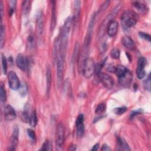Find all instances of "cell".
I'll use <instances>...</instances> for the list:
<instances>
[{"instance_id":"44dd1931","label":"cell","mask_w":151,"mask_h":151,"mask_svg":"<svg viewBox=\"0 0 151 151\" xmlns=\"http://www.w3.org/2000/svg\"><path fill=\"white\" fill-rule=\"evenodd\" d=\"M37 23L38 27V31L40 34H42L43 31V18L42 13H40L38 15L37 18Z\"/></svg>"},{"instance_id":"30bf717a","label":"cell","mask_w":151,"mask_h":151,"mask_svg":"<svg viewBox=\"0 0 151 151\" xmlns=\"http://www.w3.org/2000/svg\"><path fill=\"white\" fill-rule=\"evenodd\" d=\"M146 59L144 57H141L139 59L138 61V66L136 69L137 76L139 79H143L146 73L145 71V67L146 64Z\"/></svg>"},{"instance_id":"2e32d148","label":"cell","mask_w":151,"mask_h":151,"mask_svg":"<svg viewBox=\"0 0 151 151\" xmlns=\"http://www.w3.org/2000/svg\"><path fill=\"white\" fill-rule=\"evenodd\" d=\"M122 43L124 47L129 50H133L136 47L134 41L128 35H125L122 38Z\"/></svg>"},{"instance_id":"5b68a950","label":"cell","mask_w":151,"mask_h":151,"mask_svg":"<svg viewBox=\"0 0 151 151\" xmlns=\"http://www.w3.org/2000/svg\"><path fill=\"white\" fill-rule=\"evenodd\" d=\"M65 57L58 52L57 57V81L58 85H60L63 79L64 62H65Z\"/></svg>"},{"instance_id":"cb8c5ba5","label":"cell","mask_w":151,"mask_h":151,"mask_svg":"<svg viewBox=\"0 0 151 151\" xmlns=\"http://www.w3.org/2000/svg\"><path fill=\"white\" fill-rule=\"evenodd\" d=\"M134 6L141 13H144L146 11V7L142 3L139 1H135L133 3Z\"/></svg>"},{"instance_id":"8d00e7d4","label":"cell","mask_w":151,"mask_h":151,"mask_svg":"<svg viewBox=\"0 0 151 151\" xmlns=\"http://www.w3.org/2000/svg\"><path fill=\"white\" fill-rule=\"evenodd\" d=\"M116 69V66L113 65V64H110V65L108 66V67L107 68V70L110 72L115 73Z\"/></svg>"},{"instance_id":"ab89813d","label":"cell","mask_w":151,"mask_h":151,"mask_svg":"<svg viewBox=\"0 0 151 151\" xmlns=\"http://www.w3.org/2000/svg\"><path fill=\"white\" fill-rule=\"evenodd\" d=\"M0 7H1V20L3 16V6L2 1H0Z\"/></svg>"},{"instance_id":"5bb4252c","label":"cell","mask_w":151,"mask_h":151,"mask_svg":"<svg viewBox=\"0 0 151 151\" xmlns=\"http://www.w3.org/2000/svg\"><path fill=\"white\" fill-rule=\"evenodd\" d=\"M81 2L80 1H74L73 3V15L72 20L74 23H77L80 15Z\"/></svg>"},{"instance_id":"4fadbf2b","label":"cell","mask_w":151,"mask_h":151,"mask_svg":"<svg viewBox=\"0 0 151 151\" xmlns=\"http://www.w3.org/2000/svg\"><path fill=\"white\" fill-rule=\"evenodd\" d=\"M4 118L7 121H12L16 118V113L13 107L10 105H7L4 111Z\"/></svg>"},{"instance_id":"f1b7e54d","label":"cell","mask_w":151,"mask_h":151,"mask_svg":"<svg viewBox=\"0 0 151 151\" xmlns=\"http://www.w3.org/2000/svg\"><path fill=\"white\" fill-rule=\"evenodd\" d=\"M51 145L49 141H46L40 149L41 150H51Z\"/></svg>"},{"instance_id":"3957f363","label":"cell","mask_w":151,"mask_h":151,"mask_svg":"<svg viewBox=\"0 0 151 151\" xmlns=\"http://www.w3.org/2000/svg\"><path fill=\"white\" fill-rule=\"evenodd\" d=\"M138 16L136 13L132 11H126L121 17L122 26L126 29L134 27L137 23Z\"/></svg>"},{"instance_id":"52a82bcc","label":"cell","mask_w":151,"mask_h":151,"mask_svg":"<svg viewBox=\"0 0 151 151\" xmlns=\"http://www.w3.org/2000/svg\"><path fill=\"white\" fill-rule=\"evenodd\" d=\"M8 80L10 87L14 90H18L20 87V81L16 74V73L13 71H11L8 74Z\"/></svg>"},{"instance_id":"277c9868","label":"cell","mask_w":151,"mask_h":151,"mask_svg":"<svg viewBox=\"0 0 151 151\" xmlns=\"http://www.w3.org/2000/svg\"><path fill=\"white\" fill-rule=\"evenodd\" d=\"M121 7H122L121 4L118 5L114 9H113V10L110 13V14L106 17L105 19L104 20V21L100 27V30H99V35H101L103 33L105 29L107 27V26H108L109 23L111 22V21H112L113 20V19H114L115 18L117 14L120 11Z\"/></svg>"},{"instance_id":"e0dca14e","label":"cell","mask_w":151,"mask_h":151,"mask_svg":"<svg viewBox=\"0 0 151 151\" xmlns=\"http://www.w3.org/2000/svg\"><path fill=\"white\" fill-rule=\"evenodd\" d=\"M17 67L22 71H25L27 67V60L22 54H19L16 59Z\"/></svg>"},{"instance_id":"e575fe53","label":"cell","mask_w":151,"mask_h":151,"mask_svg":"<svg viewBox=\"0 0 151 151\" xmlns=\"http://www.w3.org/2000/svg\"><path fill=\"white\" fill-rule=\"evenodd\" d=\"M28 136L30 137V139H31L33 141L35 140V134L34 131L31 129H28L27 130Z\"/></svg>"},{"instance_id":"f35d334b","label":"cell","mask_w":151,"mask_h":151,"mask_svg":"<svg viewBox=\"0 0 151 151\" xmlns=\"http://www.w3.org/2000/svg\"><path fill=\"white\" fill-rule=\"evenodd\" d=\"M111 150V148L108 145H107L106 144H104L101 149V150H102V151H108V150Z\"/></svg>"},{"instance_id":"7402d4cb","label":"cell","mask_w":151,"mask_h":151,"mask_svg":"<svg viewBox=\"0 0 151 151\" xmlns=\"http://www.w3.org/2000/svg\"><path fill=\"white\" fill-rule=\"evenodd\" d=\"M22 10L24 14H28L31 10V2L30 1H23L22 5Z\"/></svg>"},{"instance_id":"9c48e42d","label":"cell","mask_w":151,"mask_h":151,"mask_svg":"<svg viewBox=\"0 0 151 151\" xmlns=\"http://www.w3.org/2000/svg\"><path fill=\"white\" fill-rule=\"evenodd\" d=\"M99 79L103 85L107 89H111L114 86V80L112 77L106 73H100Z\"/></svg>"},{"instance_id":"7a4b0ae2","label":"cell","mask_w":151,"mask_h":151,"mask_svg":"<svg viewBox=\"0 0 151 151\" xmlns=\"http://www.w3.org/2000/svg\"><path fill=\"white\" fill-rule=\"evenodd\" d=\"M96 65L92 58L86 57L82 63V73L84 77L89 79L95 73Z\"/></svg>"},{"instance_id":"8992f818","label":"cell","mask_w":151,"mask_h":151,"mask_svg":"<svg viewBox=\"0 0 151 151\" xmlns=\"http://www.w3.org/2000/svg\"><path fill=\"white\" fill-rule=\"evenodd\" d=\"M118 77L120 85L122 87L126 88L131 84L133 79V75L131 72L127 69L123 73Z\"/></svg>"},{"instance_id":"83f0119b","label":"cell","mask_w":151,"mask_h":151,"mask_svg":"<svg viewBox=\"0 0 151 151\" xmlns=\"http://www.w3.org/2000/svg\"><path fill=\"white\" fill-rule=\"evenodd\" d=\"M111 56L114 59H119L120 57V51L117 48L113 49L111 51Z\"/></svg>"},{"instance_id":"603a6c76","label":"cell","mask_w":151,"mask_h":151,"mask_svg":"<svg viewBox=\"0 0 151 151\" xmlns=\"http://www.w3.org/2000/svg\"><path fill=\"white\" fill-rule=\"evenodd\" d=\"M37 117L36 115V113L35 111L33 112L31 115H30L29 119V123L31 127H35L37 124Z\"/></svg>"},{"instance_id":"ffe728a7","label":"cell","mask_w":151,"mask_h":151,"mask_svg":"<svg viewBox=\"0 0 151 151\" xmlns=\"http://www.w3.org/2000/svg\"><path fill=\"white\" fill-rule=\"evenodd\" d=\"M118 145L120 148V149L123 150H131V148H129L128 144L126 142V141L121 138H118Z\"/></svg>"},{"instance_id":"f546056e","label":"cell","mask_w":151,"mask_h":151,"mask_svg":"<svg viewBox=\"0 0 151 151\" xmlns=\"http://www.w3.org/2000/svg\"><path fill=\"white\" fill-rule=\"evenodd\" d=\"M2 67L3 70V72L4 74L7 73V59L4 54H2Z\"/></svg>"},{"instance_id":"d6a6232c","label":"cell","mask_w":151,"mask_h":151,"mask_svg":"<svg viewBox=\"0 0 151 151\" xmlns=\"http://www.w3.org/2000/svg\"><path fill=\"white\" fill-rule=\"evenodd\" d=\"M150 75H149L146 80H145V81H144V87L146 90L149 91H150Z\"/></svg>"},{"instance_id":"ac0fdd59","label":"cell","mask_w":151,"mask_h":151,"mask_svg":"<svg viewBox=\"0 0 151 151\" xmlns=\"http://www.w3.org/2000/svg\"><path fill=\"white\" fill-rule=\"evenodd\" d=\"M51 30L53 31L56 24V3L51 1Z\"/></svg>"},{"instance_id":"9a60e30c","label":"cell","mask_w":151,"mask_h":151,"mask_svg":"<svg viewBox=\"0 0 151 151\" xmlns=\"http://www.w3.org/2000/svg\"><path fill=\"white\" fill-rule=\"evenodd\" d=\"M119 24L116 21L113 20L112 21L109 23L107 27V33L109 36L113 37L115 36L117 34L118 30Z\"/></svg>"},{"instance_id":"836d02e7","label":"cell","mask_w":151,"mask_h":151,"mask_svg":"<svg viewBox=\"0 0 151 151\" xmlns=\"http://www.w3.org/2000/svg\"><path fill=\"white\" fill-rule=\"evenodd\" d=\"M139 35L140 36V37L142 39H144L146 41H148L149 42L150 41V35L147 33H143V32H139Z\"/></svg>"},{"instance_id":"b9f144b4","label":"cell","mask_w":151,"mask_h":151,"mask_svg":"<svg viewBox=\"0 0 151 151\" xmlns=\"http://www.w3.org/2000/svg\"><path fill=\"white\" fill-rule=\"evenodd\" d=\"M68 150H76V145H73L70 146Z\"/></svg>"},{"instance_id":"484cf974","label":"cell","mask_w":151,"mask_h":151,"mask_svg":"<svg viewBox=\"0 0 151 151\" xmlns=\"http://www.w3.org/2000/svg\"><path fill=\"white\" fill-rule=\"evenodd\" d=\"M0 99L2 102H5L7 99L6 92L3 84H1V88H0Z\"/></svg>"},{"instance_id":"d590c367","label":"cell","mask_w":151,"mask_h":151,"mask_svg":"<svg viewBox=\"0 0 151 151\" xmlns=\"http://www.w3.org/2000/svg\"><path fill=\"white\" fill-rule=\"evenodd\" d=\"M109 3H110V1H105L100 7V9H99V11L100 12H102V11H104L107 8V7H108L109 6Z\"/></svg>"},{"instance_id":"ba28073f","label":"cell","mask_w":151,"mask_h":151,"mask_svg":"<svg viewBox=\"0 0 151 151\" xmlns=\"http://www.w3.org/2000/svg\"><path fill=\"white\" fill-rule=\"evenodd\" d=\"M64 126L62 123H60L56 131V144L58 147H61L64 142Z\"/></svg>"},{"instance_id":"d4e9b609","label":"cell","mask_w":151,"mask_h":151,"mask_svg":"<svg viewBox=\"0 0 151 151\" xmlns=\"http://www.w3.org/2000/svg\"><path fill=\"white\" fill-rule=\"evenodd\" d=\"M5 42V29L4 26L1 24V30H0V44H1V48H3Z\"/></svg>"},{"instance_id":"8fae6325","label":"cell","mask_w":151,"mask_h":151,"mask_svg":"<svg viewBox=\"0 0 151 151\" xmlns=\"http://www.w3.org/2000/svg\"><path fill=\"white\" fill-rule=\"evenodd\" d=\"M83 120H84L83 115L82 114L79 115L76 122L77 135L79 138H81L84 134V126Z\"/></svg>"},{"instance_id":"74e56055","label":"cell","mask_w":151,"mask_h":151,"mask_svg":"<svg viewBox=\"0 0 151 151\" xmlns=\"http://www.w3.org/2000/svg\"><path fill=\"white\" fill-rule=\"evenodd\" d=\"M142 112V111L141 109H138V111H137V110H136V111H133V112H131V118H134L135 116H136V115H138V114H140V113H141Z\"/></svg>"},{"instance_id":"6da1fadb","label":"cell","mask_w":151,"mask_h":151,"mask_svg":"<svg viewBox=\"0 0 151 151\" xmlns=\"http://www.w3.org/2000/svg\"><path fill=\"white\" fill-rule=\"evenodd\" d=\"M72 21L73 20L71 17H68L66 19L63 26L62 32L61 33V37L60 38L59 50L58 51L64 56H66V50L68 46L69 37Z\"/></svg>"},{"instance_id":"4316f807","label":"cell","mask_w":151,"mask_h":151,"mask_svg":"<svg viewBox=\"0 0 151 151\" xmlns=\"http://www.w3.org/2000/svg\"><path fill=\"white\" fill-rule=\"evenodd\" d=\"M106 106L105 103H100L96 107V109L95 112L97 114L102 113H103L106 111Z\"/></svg>"},{"instance_id":"d6986e66","label":"cell","mask_w":151,"mask_h":151,"mask_svg":"<svg viewBox=\"0 0 151 151\" xmlns=\"http://www.w3.org/2000/svg\"><path fill=\"white\" fill-rule=\"evenodd\" d=\"M46 80H47V95H49L51 88V68L50 66H48L47 69Z\"/></svg>"},{"instance_id":"7c38bea8","label":"cell","mask_w":151,"mask_h":151,"mask_svg":"<svg viewBox=\"0 0 151 151\" xmlns=\"http://www.w3.org/2000/svg\"><path fill=\"white\" fill-rule=\"evenodd\" d=\"M18 137H19V130L17 127H15L14 129L10 139V143L8 148L9 150H14L15 149L18 142Z\"/></svg>"},{"instance_id":"60d3db41","label":"cell","mask_w":151,"mask_h":151,"mask_svg":"<svg viewBox=\"0 0 151 151\" xmlns=\"http://www.w3.org/2000/svg\"><path fill=\"white\" fill-rule=\"evenodd\" d=\"M99 143H96L95 145L93 146V148L92 149V151L97 150L98 149H99Z\"/></svg>"},{"instance_id":"4dcf8cb0","label":"cell","mask_w":151,"mask_h":151,"mask_svg":"<svg viewBox=\"0 0 151 151\" xmlns=\"http://www.w3.org/2000/svg\"><path fill=\"white\" fill-rule=\"evenodd\" d=\"M127 111L126 107H120L115 108L114 110V112L116 115H122L123 114Z\"/></svg>"},{"instance_id":"1f68e13d","label":"cell","mask_w":151,"mask_h":151,"mask_svg":"<svg viewBox=\"0 0 151 151\" xmlns=\"http://www.w3.org/2000/svg\"><path fill=\"white\" fill-rule=\"evenodd\" d=\"M16 3L17 1H10L9 2V4H10V12H9V14L10 15H11L15 11V6H16Z\"/></svg>"}]
</instances>
